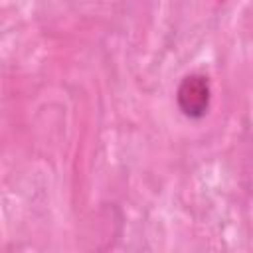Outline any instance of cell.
I'll return each mask as SVG.
<instances>
[{"instance_id":"obj_1","label":"cell","mask_w":253,"mask_h":253,"mask_svg":"<svg viewBox=\"0 0 253 253\" xmlns=\"http://www.w3.org/2000/svg\"><path fill=\"white\" fill-rule=\"evenodd\" d=\"M180 113L192 121L204 119L211 107V83L204 73H188L176 89Z\"/></svg>"}]
</instances>
